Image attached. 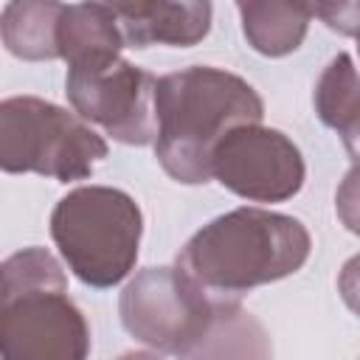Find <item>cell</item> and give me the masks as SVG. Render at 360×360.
Masks as SVG:
<instances>
[{
  "label": "cell",
  "mask_w": 360,
  "mask_h": 360,
  "mask_svg": "<svg viewBox=\"0 0 360 360\" xmlns=\"http://www.w3.org/2000/svg\"><path fill=\"white\" fill-rule=\"evenodd\" d=\"M357 360H360V357H357Z\"/></svg>",
  "instance_id": "cell-22"
},
{
  "label": "cell",
  "mask_w": 360,
  "mask_h": 360,
  "mask_svg": "<svg viewBox=\"0 0 360 360\" xmlns=\"http://www.w3.org/2000/svg\"><path fill=\"white\" fill-rule=\"evenodd\" d=\"M143 233L138 202L112 186H79L51 211V239L68 270L87 287L121 284L135 262Z\"/></svg>",
  "instance_id": "cell-3"
},
{
  "label": "cell",
  "mask_w": 360,
  "mask_h": 360,
  "mask_svg": "<svg viewBox=\"0 0 360 360\" xmlns=\"http://www.w3.org/2000/svg\"><path fill=\"white\" fill-rule=\"evenodd\" d=\"M236 11L248 45L270 59L298 51L312 20L309 3H236Z\"/></svg>",
  "instance_id": "cell-13"
},
{
  "label": "cell",
  "mask_w": 360,
  "mask_h": 360,
  "mask_svg": "<svg viewBox=\"0 0 360 360\" xmlns=\"http://www.w3.org/2000/svg\"><path fill=\"white\" fill-rule=\"evenodd\" d=\"M3 360H87L90 326L68 290L0 292Z\"/></svg>",
  "instance_id": "cell-7"
},
{
  "label": "cell",
  "mask_w": 360,
  "mask_h": 360,
  "mask_svg": "<svg viewBox=\"0 0 360 360\" xmlns=\"http://www.w3.org/2000/svg\"><path fill=\"white\" fill-rule=\"evenodd\" d=\"M155 90L158 79L124 56L93 68H73L65 79V93L73 112L127 146L155 143Z\"/></svg>",
  "instance_id": "cell-6"
},
{
  "label": "cell",
  "mask_w": 360,
  "mask_h": 360,
  "mask_svg": "<svg viewBox=\"0 0 360 360\" xmlns=\"http://www.w3.org/2000/svg\"><path fill=\"white\" fill-rule=\"evenodd\" d=\"M124 42L132 48L149 45H172L191 48L211 31L214 8L200 0H149V3H112Z\"/></svg>",
  "instance_id": "cell-9"
},
{
  "label": "cell",
  "mask_w": 360,
  "mask_h": 360,
  "mask_svg": "<svg viewBox=\"0 0 360 360\" xmlns=\"http://www.w3.org/2000/svg\"><path fill=\"white\" fill-rule=\"evenodd\" d=\"M59 59L73 68H93L121 59L124 34L112 6L107 3H70L62 8L56 31Z\"/></svg>",
  "instance_id": "cell-10"
},
{
  "label": "cell",
  "mask_w": 360,
  "mask_h": 360,
  "mask_svg": "<svg viewBox=\"0 0 360 360\" xmlns=\"http://www.w3.org/2000/svg\"><path fill=\"white\" fill-rule=\"evenodd\" d=\"M214 180L250 202H284L304 186L301 149L273 127L250 124L228 132L214 149Z\"/></svg>",
  "instance_id": "cell-8"
},
{
  "label": "cell",
  "mask_w": 360,
  "mask_h": 360,
  "mask_svg": "<svg viewBox=\"0 0 360 360\" xmlns=\"http://www.w3.org/2000/svg\"><path fill=\"white\" fill-rule=\"evenodd\" d=\"M65 3L53 0H11L0 14V37L11 56L25 62L59 59L56 31Z\"/></svg>",
  "instance_id": "cell-12"
},
{
  "label": "cell",
  "mask_w": 360,
  "mask_h": 360,
  "mask_svg": "<svg viewBox=\"0 0 360 360\" xmlns=\"http://www.w3.org/2000/svg\"><path fill=\"white\" fill-rule=\"evenodd\" d=\"M312 250L307 225L267 208H233L202 225L177 253V267L217 298L298 273Z\"/></svg>",
  "instance_id": "cell-2"
},
{
  "label": "cell",
  "mask_w": 360,
  "mask_h": 360,
  "mask_svg": "<svg viewBox=\"0 0 360 360\" xmlns=\"http://www.w3.org/2000/svg\"><path fill=\"white\" fill-rule=\"evenodd\" d=\"M357 51H360V45H357Z\"/></svg>",
  "instance_id": "cell-21"
},
{
  "label": "cell",
  "mask_w": 360,
  "mask_h": 360,
  "mask_svg": "<svg viewBox=\"0 0 360 360\" xmlns=\"http://www.w3.org/2000/svg\"><path fill=\"white\" fill-rule=\"evenodd\" d=\"M338 292L343 304L360 318V253L346 259V264L338 273Z\"/></svg>",
  "instance_id": "cell-18"
},
{
  "label": "cell",
  "mask_w": 360,
  "mask_h": 360,
  "mask_svg": "<svg viewBox=\"0 0 360 360\" xmlns=\"http://www.w3.org/2000/svg\"><path fill=\"white\" fill-rule=\"evenodd\" d=\"M118 360H163L158 352H127V354H121Z\"/></svg>",
  "instance_id": "cell-20"
},
{
  "label": "cell",
  "mask_w": 360,
  "mask_h": 360,
  "mask_svg": "<svg viewBox=\"0 0 360 360\" xmlns=\"http://www.w3.org/2000/svg\"><path fill=\"white\" fill-rule=\"evenodd\" d=\"M340 138H343V146H346V152H349V158H352V163L354 166H360V115L340 132Z\"/></svg>",
  "instance_id": "cell-19"
},
{
  "label": "cell",
  "mask_w": 360,
  "mask_h": 360,
  "mask_svg": "<svg viewBox=\"0 0 360 360\" xmlns=\"http://www.w3.org/2000/svg\"><path fill=\"white\" fill-rule=\"evenodd\" d=\"M155 110V158L163 172L183 186L208 183L214 177V149L222 138L264 118V101L253 84L211 65H191L160 76Z\"/></svg>",
  "instance_id": "cell-1"
},
{
  "label": "cell",
  "mask_w": 360,
  "mask_h": 360,
  "mask_svg": "<svg viewBox=\"0 0 360 360\" xmlns=\"http://www.w3.org/2000/svg\"><path fill=\"white\" fill-rule=\"evenodd\" d=\"M107 158V141L76 112L39 96L0 101V169L59 183L84 180Z\"/></svg>",
  "instance_id": "cell-4"
},
{
  "label": "cell",
  "mask_w": 360,
  "mask_h": 360,
  "mask_svg": "<svg viewBox=\"0 0 360 360\" xmlns=\"http://www.w3.org/2000/svg\"><path fill=\"white\" fill-rule=\"evenodd\" d=\"M22 290H68V276L56 256L45 248H22L0 267V292Z\"/></svg>",
  "instance_id": "cell-15"
},
{
  "label": "cell",
  "mask_w": 360,
  "mask_h": 360,
  "mask_svg": "<svg viewBox=\"0 0 360 360\" xmlns=\"http://www.w3.org/2000/svg\"><path fill=\"white\" fill-rule=\"evenodd\" d=\"M312 17H318L326 28L354 37L360 42V0H346V3H312Z\"/></svg>",
  "instance_id": "cell-17"
},
{
  "label": "cell",
  "mask_w": 360,
  "mask_h": 360,
  "mask_svg": "<svg viewBox=\"0 0 360 360\" xmlns=\"http://www.w3.org/2000/svg\"><path fill=\"white\" fill-rule=\"evenodd\" d=\"M217 309V295L202 290L191 276L174 267H143L121 295V326L158 354L180 357L208 329Z\"/></svg>",
  "instance_id": "cell-5"
},
{
  "label": "cell",
  "mask_w": 360,
  "mask_h": 360,
  "mask_svg": "<svg viewBox=\"0 0 360 360\" xmlns=\"http://www.w3.org/2000/svg\"><path fill=\"white\" fill-rule=\"evenodd\" d=\"M335 211H338L340 225L349 233L360 236V166H352L343 174L340 186L335 191Z\"/></svg>",
  "instance_id": "cell-16"
},
{
  "label": "cell",
  "mask_w": 360,
  "mask_h": 360,
  "mask_svg": "<svg viewBox=\"0 0 360 360\" xmlns=\"http://www.w3.org/2000/svg\"><path fill=\"white\" fill-rule=\"evenodd\" d=\"M177 360H273V340L236 298H217L208 329Z\"/></svg>",
  "instance_id": "cell-11"
},
{
  "label": "cell",
  "mask_w": 360,
  "mask_h": 360,
  "mask_svg": "<svg viewBox=\"0 0 360 360\" xmlns=\"http://www.w3.org/2000/svg\"><path fill=\"white\" fill-rule=\"evenodd\" d=\"M315 112L323 127L343 132L360 115V73L349 53H338L321 70L315 84Z\"/></svg>",
  "instance_id": "cell-14"
}]
</instances>
